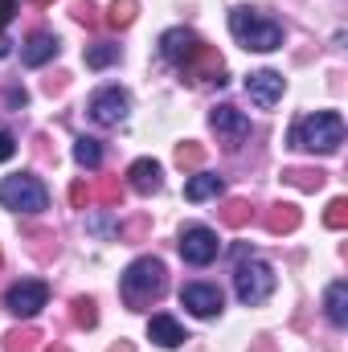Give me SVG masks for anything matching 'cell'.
I'll return each mask as SVG.
<instances>
[{
    "instance_id": "obj_1",
    "label": "cell",
    "mask_w": 348,
    "mask_h": 352,
    "mask_svg": "<svg viewBox=\"0 0 348 352\" xmlns=\"http://www.w3.org/2000/svg\"><path fill=\"white\" fill-rule=\"evenodd\" d=\"M164 287H168V270H164L160 258H135V263L123 270V283H119L123 303L135 307V311L152 307V303L164 295Z\"/></svg>"
},
{
    "instance_id": "obj_2",
    "label": "cell",
    "mask_w": 348,
    "mask_h": 352,
    "mask_svg": "<svg viewBox=\"0 0 348 352\" xmlns=\"http://www.w3.org/2000/svg\"><path fill=\"white\" fill-rule=\"evenodd\" d=\"M340 144H345V119L336 111H316V115H307L291 127V148L332 156Z\"/></svg>"
},
{
    "instance_id": "obj_3",
    "label": "cell",
    "mask_w": 348,
    "mask_h": 352,
    "mask_svg": "<svg viewBox=\"0 0 348 352\" xmlns=\"http://www.w3.org/2000/svg\"><path fill=\"white\" fill-rule=\"evenodd\" d=\"M230 33L238 37V45L259 50V54H270V50L283 45V25L262 16L259 8H234L230 12Z\"/></svg>"
},
{
    "instance_id": "obj_4",
    "label": "cell",
    "mask_w": 348,
    "mask_h": 352,
    "mask_svg": "<svg viewBox=\"0 0 348 352\" xmlns=\"http://www.w3.org/2000/svg\"><path fill=\"white\" fill-rule=\"evenodd\" d=\"M0 205L12 213H45L50 192L37 176H4L0 180Z\"/></svg>"
},
{
    "instance_id": "obj_5",
    "label": "cell",
    "mask_w": 348,
    "mask_h": 352,
    "mask_svg": "<svg viewBox=\"0 0 348 352\" xmlns=\"http://www.w3.org/2000/svg\"><path fill=\"white\" fill-rule=\"evenodd\" d=\"M234 291H238V299L246 303V307H259L270 299V291H274V270L262 263V258H242L238 270H234Z\"/></svg>"
},
{
    "instance_id": "obj_6",
    "label": "cell",
    "mask_w": 348,
    "mask_h": 352,
    "mask_svg": "<svg viewBox=\"0 0 348 352\" xmlns=\"http://www.w3.org/2000/svg\"><path fill=\"white\" fill-rule=\"evenodd\" d=\"M217 250H221V242L209 226H184L180 230V258L188 266H209L217 258Z\"/></svg>"
},
{
    "instance_id": "obj_7",
    "label": "cell",
    "mask_w": 348,
    "mask_h": 352,
    "mask_svg": "<svg viewBox=\"0 0 348 352\" xmlns=\"http://www.w3.org/2000/svg\"><path fill=\"white\" fill-rule=\"evenodd\" d=\"M45 303H50V287H45L41 278H25V283L8 287V295H4V307H8L17 320H33Z\"/></svg>"
},
{
    "instance_id": "obj_8",
    "label": "cell",
    "mask_w": 348,
    "mask_h": 352,
    "mask_svg": "<svg viewBox=\"0 0 348 352\" xmlns=\"http://www.w3.org/2000/svg\"><path fill=\"white\" fill-rule=\"evenodd\" d=\"M127 111H131L127 90L102 87V90H94V94H90V119H94V123H102V127L123 123V119H127Z\"/></svg>"
},
{
    "instance_id": "obj_9",
    "label": "cell",
    "mask_w": 348,
    "mask_h": 352,
    "mask_svg": "<svg viewBox=\"0 0 348 352\" xmlns=\"http://www.w3.org/2000/svg\"><path fill=\"white\" fill-rule=\"evenodd\" d=\"M201 45H205V41H201L193 29L176 25V29H168V33L160 37V58H164L168 66H180V70H184V66L201 54Z\"/></svg>"
},
{
    "instance_id": "obj_10",
    "label": "cell",
    "mask_w": 348,
    "mask_h": 352,
    "mask_svg": "<svg viewBox=\"0 0 348 352\" xmlns=\"http://www.w3.org/2000/svg\"><path fill=\"white\" fill-rule=\"evenodd\" d=\"M209 123H213V131H217V135H226V144H230V148H238V144L250 135V119H246L238 107H230V102L213 107V111H209Z\"/></svg>"
},
{
    "instance_id": "obj_11",
    "label": "cell",
    "mask_w": 348,
    "mask_h": 352,
    "mask_svg": "<svg viewBox=\"0 0 348 352\" xmlns=\"http://www.w3.org/2000/svg\"><path fill=\"white\" fill-rule=\"evenodd\" d=\"M180 303H184L193 316L209 320V316H217V311H221V291H217V287H209V283H188V287H180Z\"/></svg>"
},
{
    "instance_id": "obj_12",
    "label": "cell",
    "mask_w": 348,
    "mask_h": 352,
    "mask_svg": "<svg viewBox=\"0 0 348 352\" xmlns=\"http://www.w3.org/2000/svg\"><path fill=\"white\" fill-rule=\"evenodd\" d=\"M283 74H274V70H259V74H250L246 78V94H250V102L262 107V111H270L279 98H283Z\"/></svg>"
},
{
    "instance_id": "obj_13",
    "label": "cell",
    "mask_w": 348,
    "mask_h": 352,
    "mask_svg": "<svg viewBox=\"0 0 348 352\" xmlns=\"http://www.w3.org/2000/svg\"><path fill=\"white\" fill-rule=\"evenodd\" d=\"M184 74H188L193 82H226V66H221L217 50H209V45H201V54L184 66Z\"/></svg>"
},
{
    "instance_id": "obj_14",
    "label": "cell",
    "mask_w": 348,
    "mask_h": 352,
    "mask_svg": "<svg viewBox=\"0 0 348 352\" xmlns=\"http://www.w3.org/2000/svg\"><path fill=\"white\" fill-rule=\"evenodd\" d=\"M58 58V37L54 33H33L25 45H21V62L25 66H45Z\"/></svg>"
},
{
    "instance_id": "obj_15",
    "label": "cell",
    "mask_w": 348,
    "mask_h": 352,
    "mask_svg": "<svg viewBox=\"0 0 348 352\" xmlns=\"http://www.w3.org/2000/svg\"><path fill=\"white\" fill-rule=\"evenodd\" d=\"M127 180H131V188H135V192L152 197V192H160L164 173H160V164H156V160H135V164L127 168Z\"/></svg>"
},
{
    "instance_id": "obj_16",
    "label": "cell",
    "mask_w": 348,
    "mask_h": 352,
    "mask_svg": "<svg viewBox=\"0 0 348 352\" xmlns=\"http://www.w3.org/2000/svg\"><path fill=\"white\" fill-rule=\"evenodd\" d=\"M148 340H156L160 349H180L188 336H184V328L176 324L173 316H152L148 320Z\"/></svg>"
},
{
    "instance_id": "obj_17",
    "label": "cell",
    "mask_w": 348,
    "mask_h": 352,
    "mask_svg": "<svg viewBox=\"0 0 348 352\" xmlns=\"http://www.w3.org/2000/svg\"><path fill=\"white\" fill-rule=\"evenodd\" d=\"M262 226H266L270 234H291V230H299V209L287 205V201H279V205H270V209L262 213Z\"/></svg>"
},
{
    "instance_id": "obj_18",
    "label": "cell",
    "mask_w": 348,
    "mask_h": 352,
    "mask_svg": "<svg viewBox=\"0 0 348 352\" xmlns=\"http://www.w3.org/2000/svg\"><path fill=\"white\" fill-rule=\"evenodd\" d=\"M221 188H226V180L217 173H197L184 184V197L188 201H209V197H221Z\"/></svg>"
},
{
    "instance_id": "obj_19",
    "label": "cell",
    "mask_w": 348,
    "mask_h": 352,
    "mask_svg": "<svg viewBox=\"0 0 348 352\" xmlns=\"http://www.w3.org/2000/svg\"><path fill=\"white\" fill-rule=\"evenodd\" d=\"M324 307H328V320H332L336 328H345L348 324V283H332V287H328Z\"/></svg>"
},
{
    "instance_id": "obj_20",
    "label": "cell",
    "mask_w": 348,
    "mask_h": 352,
    "mask_svg": "<svg viewBox=\"0 0 348 352\" xmlns=\"http://www.w3.org/2000/svg\"><path fill=\"white\" fill-rule=\"evenodd\" d=\"M283 184H291L299 192H316V188H324V173L320 168H283Z\"/></svg>"
},
{
    "instance_id": "obj_21",
    "label": "cell",
    "mask_w": 348,
    "mask_h": 352,
    "mask_svg": "<svg viewBox=\"0 0 348 352\" xmlns=\"http://www.w3.org/2000/svg\"><path fill=\"white\" fill-rule=\"evenodd\" d=\"M217 217H221V226H230V230H242V226L254 217V209H250V201L234 197V201H226V205L217 209Z\"/></svg>"
},
{
    "instance_id": "obj_22",
    "label": "cell",
    "mask_w": 348,
    "mask_h": 352,
    "mask_svg": "<svg viewBox=\"0 0 348 352\" xmlns=\"http://www.w3.org/2000/svg\"><path fill=\"white\" fill-rule=\"evenodd\" d=\"M135 12H140V0H111L107 25H111V29H127V25L135 21Z\"/></svg>"
},
{
    "instance_id": "obj_23",
    "label": "cell",
    "mask_w": 348,
    "mask_h": 352,
    "mask_svg": "<svg viewBox=\"0 0 348 352\" xmlns=\"http://www.w3.org/2000/svg\"><path fill=\"white\" fill-rule=\"evenodd\" d=\"M74 160H78L83 168H98V164H102V144L90 140V135H78V140H74Z\"/></svg>"
},
{
    "instance_id": "obj_24",
    "label": "cell",
    "mask_w": 348,
    "mask_h": 352,
    "mask_svg": "<svg viewBox=\"0 0 348 352\" xmlns=\"http://www.w3.org/2000/svg\"><path fill=\"white\" fill-rule=\"evenodd\" d=\"M111 62H119V45L115 41H94L87 50V66L90 70H107Z\"/></svg>"
},
{
    "instance_id": "obj_25",
    "label": "cell",
    "mask_w": 348,
    "mask_h": 352,
    "mask_svg": "<svg viewBox=\"0 0 348 352\" xmlns=\"http://www.w3.org/2000/svg\"><path fill=\"white\" fill-rule=\"evenodd\" d=\"M37 340H41V336H37L33 328H12V332L4 336V349L8 352H37Z\"/></svg>"
},
{
    "instance_id": "obj_26",
    "label": "cell",
    "mask_w": 348,
    "mask_h": 352,
    "mask_svg": "<svg viewBox=\"0 0 348 352\" xmlns=\"http://www.w3.org/2000/svg\"><path fill=\"white\" fill-rule=\"evenodd\" d=\"M201 160H205V148H201V144L188 140V144L176 148V164H180V168H201Z\"/></svg>"
},
{
    "instance_id": "obj_27",
    "label": "cell",
    "mask_w": 348,
    "mask_h": 352,
    "mask_svg": "<svg viewBox=\"0 0 348 352\" xmlns=\"http://www.w3.org/2000/svg\"><path fill=\"white\" fill-rule=\"evenodd\" d=\"M94 201H102V205H119V201H123V184H119L115 176L98 180V188H94Z\"/></svg>"
},
{
    "instance_id": "obj_28",
    "label": "cell",
    "mask_w": 348,
    "mask_h": 352,
    "mask_svg": "<svg viewBox=\"0 0 348 352\" xmlns=\"http://www.w3.org/2000/svg\"><path fill=\"white\" fill-rule=\"evenodd\" d=\"M74 324H78V328H94V324H98L94 299H87V295H78V299H74Z\"/></svg>"
},
{
    "instance_id": "obj_29",
    "label": "cell",
    "mask_w": 348,
    "mask_h": 352,
    "mask_svg": "<svg viewBox=\"0 0 348 352\" xmlns=\"http://www.w3.org/2000/svg\"><path fill=\"white\" fill-rule=\"evenodd\" d=\"M324 226H328V230H345V226H348V201H345V197H336V201L328 205Z\"/></svg>"
},
{
    "instance_id": "obj_30",
    "label": "cell",
    "mask_w": 348,
    "mask_h": 352,
    "mask_svg": "<svg viewBox=\"0 0 348 352\" xmlns=\"http://www.w3.org/2000/svg\"><path fill=\"white\" fill-rule=\"evenodd\" d=\"M70 205H74V209H90V205H94V188H90L87 180H74V184H70Z\"/></svg>"
},
{
    "instance_id": "obj_31",
    "label": "cell",
    "mask_w": 348,
    "mask_h": 352,
    "mask_svg": "<svg viewBox=\"0 0 348 352\" xmlns=\"http://www.w3.org/2000/svg\"><path fill=\"white\" fill-rule=\"evenodd\" d=\"M74 21L87 25V29H94V25H98V8H94L90 0H78V4H74Z\"/></svg>"
},
{
    "instance_id": "obj_32",
    "label": "cell",
    "mask_w": 348,
    "mask_h": 352,
    "mask_svg": "<svg viewBox=\"0 0 348 352\" xmlns=\"http://www.w3.org/2000/svg\"><path fill=\"white\" fill-rule=\"evenodd\" d=\"M12 152H17V140H12L8 131H0V164H4V160H12Z\"/></svg>"
},
{
    "instance_id": "obj_33",
    "label": "cell",
    "mask_w": 348,
    "mask_h": 352,
    "mask_svg": "<svg viewBox=\"0 0 348 352\" xmlns=\"http://www.w3.org/2000/svg\"><path fill=\"white\" fill-rule=\"evenodd\" d=\"M12 12H17V0H0V29L12 21Z\"/></svg>"
},
{
    "instance_id": "obj_34",
    "label": "cell",
    "mask_w": 348,
    "mask_h": 352,
    "mask_svg": "<svg viewBox=\"0 0 348 352\" xmlns=\"http://www.w3.org/2000/svg\"><path fill=\"white\" fill-rule=\"evenodd\" d=\"M25 98H29V94H25V90L8 87V102H12V107H25Z\"/></svg>"
},
{
    "instance_id": "obj_35",
    "label": "cell",
    "mask_w": 348,
    "mask_h": 352,
    "mask_svg": "<svg viewBox=\"0 0 348 352\" xmlns=\"http://www.w3.org/2000/svg\"><path fill=\"white\" fill-rule=\"evenodd\" d=\"M41 352H70L66 344H50V349H41Z\"/></svg>"
},
{
    "instance_id": "obj_36",
    "label": "cell",
    "mask_w": 348,
    "mask_h": 352,
    "mask_svg": "<svg viewBox=\"0 0 348 352\" xmlns=\"http://www.w3.org/2000/svg\"><path fill=\"white\" fill-rule=\"evenodd\" d=\"M111 352H135V349H131V344H115Z\"/></svg>"
},
{
    "instance_id": "obj_37",
    "label": "cell",
    "mask_w": 348,
    "mask_h": 352,
    "mask_svg": "<svg viewBox=\"0 0 348 352\" xmlns=\"http://www.w3.org/2000/svg\"><path fill=\"white\" fill-rule=\"evenodd\" d=\"M4 54H8V41H4V37H0V58H4Z\"/></svg>"
},
{
    "instance_id": "obj_38",
    "label": "cell",
    "mask_w": 348,
    "mask_h": 352,
    "mask_svg": "<svg viewBox=\"0 0 348 352\" xmlns=\"http://www.w3.org/2000/svg\"><path fill=\"white\" fill-rule=\"evenodd\" d=\"M254 352H274V349H270V344H266V340H262V344H259V349H254Z\"/></svg>"
},
{
    "instance_id": "obj_39",
    "label": "cell",
    "mask_w": 348,
    "mask_h": 352,
    "mask_svg": "<svg viewBox=\"0 0 348 352\" xmlns=\"http://www.w3.org/2000/svg\"><path fill=\"white\" fill-rule=\"evenodd\" d=\"M29 4H54V0H29Z\"/></svg>"
},
{
    "instance_id": "obj_40",
    "label": "cell",
    "mask_w": 348,
    "mask_h": 352,
    "mask_svg": "<svg viewBox=\"0 0 348 352\" xmlns=\"http://www.w3.org/2000/svg\"><path fill=\"white\" fill-rule=\"evenodd\" d=\"M0 263H4V254H0Z\"/></svg>"
}]
</instances>
